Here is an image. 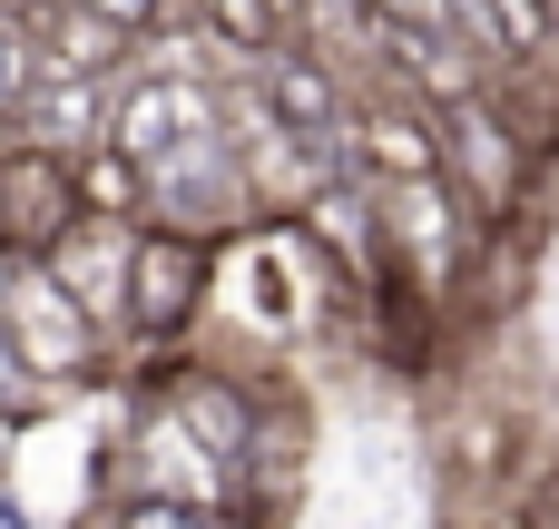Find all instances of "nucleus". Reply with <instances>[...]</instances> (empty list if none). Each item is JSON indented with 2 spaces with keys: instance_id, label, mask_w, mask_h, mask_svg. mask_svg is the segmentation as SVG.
Segmentation results:
<instances>
[{
  "instance_id": "f8f14e48",
  "label": "nucleus",
  "mask_w": 559,
  "mask_h": 529,
  "mask_svg": "<svg viewBox=\"0 0 559 529\" xmlns=\"http://www.w3.org/2000/svg\"><path fill=\"white\" fill-rule=\"evenodd\" d=\"M49 79V59H39V39H29V20H0V128L29 108V88Z\"/></svg>"
},
{
  "instance_id": "20e7f679",
  "label": "nucleus",
  "mask_w": 559,
  "mask_h": 529,
  "mask_svg": "<svg viewBox=\"0 0 559 529\" xmlns=\"http://www.w3.org/2000/svg\"><path fill=\"white\" fill-rule=\"evenodd\" d=\"M432 118H442V177H452V196L472 216H501L521 196V177H531V137L511 128L501 88H472V98H452Z\"/></svg>"
},
{
  "instance_id": "9b49d317",
  "label": "nucleus",
  "mask_w": 559,
  "mask_h": 529,
  "mask_svg": "<svg viewBox=\"0 0 559 529\" xmlns=\"http://www.w3.org/2000/svg\"><path fill=\"white\" fill-rule=\"evenodd\" d=\"M197 20H206V39H226L236 59H265V49H275V10H265V0H197Z\"/></svg>"
},
{
  "instance_id": "423d86ee",
  "label": "nucleus",
  "mask_w": 559,
  "mask_h": 529,
  "mask_svg": "<svg viewBox=\"0 0 559 529\" xmlns=\"http://www.w3.org/2000/svg\"><path fill=\"white\" fill-rule=\"evenodd\" d=\"M128 255H138V226H128V216H79V226L39 255V265H49V285L98 324V344H108V353L128 344Z\"/></svg>"
},
{
  "instance_id": "2eb2a0df",
  "label": "nucleus",
  "mask_w": 559,
  "mask_h": 529,
  "mask_svg": "<svg viewBox=\"0 0 559 529\" xmlns=\"http://www.w3.org/2000/svg\"><path fill=\"white\" fill-rule=\"evenodd\" d=\"M39 10H49V0H0V20H39Z\"/></svg>"
},
{
  "instance_id": "0eeeda50",
  "label": "nucleus",
  "mask_w": 559,
  "mask_h": 529,
  "mask_svg": "<svg viewBox=\"0 0 559 529\" xmlns=\"http://www.w3.org/2000/svg\"><path fill=\"white\" fill-rule=\"evenodd\" d=\"M79 226V157L0 137V255H49Z\"/></svg>"
},
{
  "instance_id": "39448f33",
  "label": "nucleus",
  "mask_w": 559,
  "mask_h": 529,
  "mask_svg": "<svg viewBox=\"0 0 559 529\" xmlns=\"http://www.w3.org/2000/svg\"><path fill=\"white\" fill-rule=\"evenodd\" d=\"M206 294H216V245L138 226V255H128V344H187L197 314H206Z\"/></svg>"
},
{
  "instance_id": "f03ea898",
  "label": "nucleus",
  "mask_w": 559,
  "mask_h": 529,
  "mask_svg": "<svg viewBox=\"0 0 559 529\" xmlns=\"http://www.w3.org/2000/svg\"><path fill=\"white\" fill-rule=\"evenodd\" d=\"M0 334H10V353L29 363V383H39V393H69V383H88V373L108 363L98 324L49 285V265H39V255H0Z\"/></svg>"
},
{
  "instance_id": "f257e3e1",
  "label": "nucleus",
  "mask_w": 559,
  "mask_h": 529,
  "mask_svg": "<svg viewBox=\"0 0 559 529\" xmlns=\"http://www.w3.org/2000/svg\"><path fill=\"white\" fill-rule=\"evenodd\" d=\"M138 177H147L138 226H167V236H197V245H236V236H255V196H246V167H236V137H226V128L177 137V147L147 157Z\"/></svg>"
},
{
  "instance_id": "9d476101",
  "label": "nucleus",
  "mask_w": 559,
  "mask_h": 529,
  "mask_svg": "<svg viewBox=\"0 0 559 529\" xmlns=\"http://www.w3.org/2000/svg\"><path fill=\"white\" fill-rule=\"evenodd\" d=\"M138 196H147L138 157H118V147H88L79 157V216H128L138 226Z\"/></svg>"
},
{
  "instance_id": "4468645a",
  "label": "nucleus",
  "mask_w": 559,
  "mask_h": 529,
  "mask_svg": "<svg viewBox=\"0 0 559 529\" xmlns=\"http://www.w3.org/2000/svg\"><path fill=\"white\" fill-rule=\"evenodd\" d=\"M88 20H108L118 39H157L167 20H177V0H79Z\"/></svg>"
},
{
  "instance_id": "7ed1b4c3",
  "label": "nucleus",
  "mask_w": 559,
  "mask_h": 529,
  "mask_svg": "<svg viewBox=\"0 0 559 529\" xmlns=\"http://www.w3.org/2000/svg\"><path fill=\"white\" fill-rule=\"evenodd\" d=\"M118 501H177V510H246V481L147 393V412L118 442Z\"/></svg>"
},
{
  "instance_id": "1a4fd4ad",
  "label": "nucleus",
  "mask_w": 559,
  "mask_h": 529,
  "mask_svg": "<svg viewBox=\"0 0 559 529\" xmlns=\"http://www.w3.org/2000/svg\"><path fill=\"white\" fill-rule=\"evenodd\" d=\"M246 88H255V98H265V118H285L295 137H334V128L354 118L344 79H334L324 59H295V49H265V59L246 69Z\"/></svg>"
},
{
  "instance_id": "6e6552de",
  "label": "nucleus",
  "mask_w": 559,
  "mask_h": 529,
  "mask_svg": "<svg viewBox=\"0 0 559 529\" xmlns=\"http://www.w3.org/2000/svg\"><path fill=\"white\" fill-rule=\"evenodd\" d=\"M108 88L98 79H69V69H49L39 88H29V108L0 128V137H20V147H49V157H88V147H108Z\"/></svg>"
},
{
  "instance_id": "ddd939ff",
  "label": "nucleus",
  "mask_w": 559,
  "mask_h": 529,
  "mask_svg": "<svg viewBox=\"0 0 559 529\" xmlns=\"http://www.w3.org/2000/svg\"><path fill=\"white\" fill-rule=\"evenodd\" d=\"M108 529H246V510H177V501H118Z\"/></svg>"
}]
</instances>
